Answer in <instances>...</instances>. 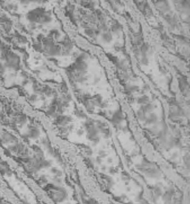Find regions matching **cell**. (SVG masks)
<instances>
[{
    "instance_id": "obj_1",
    "label": "cell",
    "mask_w": 190,
    "mask_h": 204,
    "mask_svg": "<svg viewBox=\"0 0 190 204\" xmlns=\"http://www.w3.org/2000/svg\"><path fill=\"white\" fill-rule=\"evenodd\" d=\"M26 18L32 23L45 24L51 21V16L43 8H38L29 11L26 14Z\"/></svg>"
},
{
    "instance_id": "obj_2",
    "label": "cell",
    "mask_w": 190,
    "mask_h": 204,
    "mask_svg": "<svg viewBox=\"0 0 190 204\" xmlns=\"http://www.w3.org/2000/svg\"><path fill=\"white\" fill-rule=\"evenodd\" d=\"M39 131L38 128H35V127H32L31 129L29 130V137L31 139H37L39 136Z\"/></svg>"
},
{
    "instance_id": "obj_3",
    "label": "cell",
    "mask_w": 190,
    "mask_h": 204,
    "mask_svg": "<svg viewBox=\"0 0 190 204\" xmlns=\"http://www.w3.org/2000/svg\"><path fill=\"white\" fill-rule=\"evenodd\" d=\"M102 38L103 39L104 41H105L106 42H108L110 40H111L112 36L108 33H104L102 36Z\"/></svg>"
},
{
    "instance_id": "obj_4",
    "label": "cell",
    "mask_w": 190,
    "mask_h": 204,
    "mask_svg": "<svg viewBox=\"0 0 190 204\" xmlns=\"http://www.w3.org/2000/svg\"><path fill=\"white\" fill-rule=\"evenodd\" d=\"M30 100L32 102H35L37 100V96L33 94L31 97H30Z\"/></svg>"
},
{
    "instance_id": "obj_5",
    "label": "cell",
    "mask_w": 190,
    "mask_h": 204,
    "mask_svg": "<svg viewBox=\"0 0 190 204\" xmlns=\"http://www.w3.org/2000/svg\"><path fill=\"white\" fill-rule=\"evenodd\" d=\"M33 0H21V2L23 4H28L29 3H31Z\"/></svg>"
},
{
    "instance_id": "obj_6",
    "label": "cell",
    "mask_w": 190,
    "mask_h": 204,
    "mask_svg": "<svg viewBox=\"0 0 190 204\" xmlns=\"http://www.w3.org/2000/svg\"><path fill=\"white\" fill-rule=\"evenodd\" d=\"M4 71V68L1 63H0V74L3 73Z\"/></svg>"
},
{
    "instance_id": "obj_7",
    "label": "cell",
    "mask_w": 190,
    "mask_h": 204,
    "mask_svg": "<svg viewBox=\"0 0 190 204\" xmlns=\"http://www.w3.org/2000/svg\"><path fill=\"white\" fill-rule=\"evenodd\" d=\"M0 204H8V203H7V202H4L3 200L0 199Z\"/></svg>"
}]
</instances>
